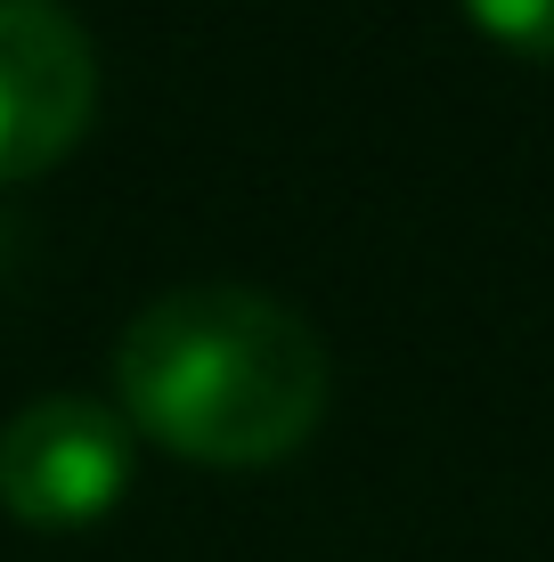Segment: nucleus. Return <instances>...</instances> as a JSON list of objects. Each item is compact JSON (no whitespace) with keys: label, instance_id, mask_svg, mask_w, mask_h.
I'll list each match as a JSON object with an SVG mask.
<instances>
[{"label":"nucleus","instance_id":"1","mask_svg":"<svg viewBox=\"0 0 554 562\" xmlns=\"http://www.w3.org/2000/svg\"><path fill=\"white\" fill-rule=\"evenodd\" d=\"M114 392L123 416L171 457L270 464L327 416V351L253 285H180L123 326Z\"/></svg>","mask_w":554,"mask_h":562},{"label":"nucleus","instance_id":"2","mask_svg":"<svg viewBox=\"0 0 554 562\" xmlns=\"http://www.w3.org/2000/svg\"><path fill=\"white\" fill-rule=\"evenodd\" d=\"M99 57L74 9L0 0V180H33L90 131Z\"/></svg>","mask_w":554,"mask_h":562},{"label":"nucleus","instance_id":"3","mask_svg":"<svg viewBox=\"0 0 554 562\" xmlns=\"http://www.w3.org/2000/svg\"><path fill=\"white\" fill-rule=\"evenodd\" d=\"M131 481V432L99 400H33L0 424V506L33 530H82Z\"/></svg>","mask_w":554,"mask_h":562},{"label":"nucleus","instance_id":"4","mask_svg":"<svg viewBox=\"0 0 554 562\" xmlns=\"http://www.w3.org/2000/svg\"><path fill=\"white\" fill-rule=\"evenodd\" d=\"M465 16L522 57H554V0H465Z\"/></svg>","mask_w":554,"mask_h":562}]
</instances>
